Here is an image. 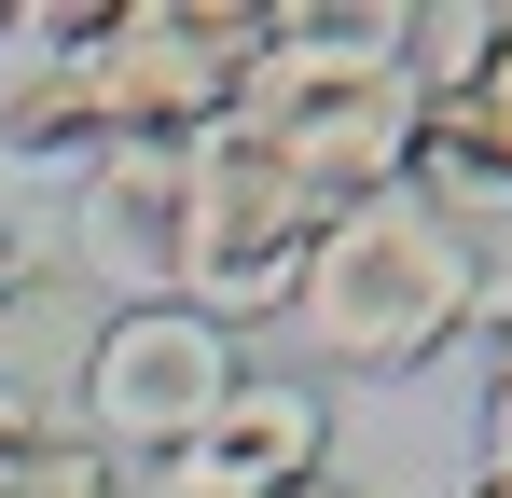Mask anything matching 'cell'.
Listing matches in <instances>:
<instances>
[{"label": "cell", "mask_w": 512, "mask_h": 498, "mask_svg": "<svg viewBox=\"0 0 512 498\" xmlns=\"http://www.w3.org/2000/svg\"><path fill=\"white\" fill-rule=\"evenodd\" d=\"M471 498H485V485H471Z\"/></svg>", "instance_id": "17"}, {"label": "cell", "mask_w": 512, "mask_h": 498, "mask_svg": "<svg viewBox=\"0 0 512 498\" xmlns=\"http://www.w3.org/2000/svg\"><path fill=\"white\" fill-rule=\"evenodd\" d=\"M485 498H512V332L485 360Z\"/></svg>", "instance_id": "13"}, {"label": "cell", "mask_w": 512, "mask_h": 498, "mask_svg": "<svg viewBox=\"0 0 512 498\" xmlns=\"http://www.w3.org/2000/svg\"><path fill=\"white\" fill-rule=\"evenodd\" d=\"M263 14L277 0H111V14H84L70 42L97 83V153L111 139H167V153L208 139L263 56Z\"/></svg>", "instance_id": "4"}, {"label": "cell", "mask_w": 512, "mask_h": 498, "mask_svg": "<svg viewBox=\"0 0 512 498\" xmlns=\"http://www.w3.org/2000/svg\"><path fill=\"white\" fill-rule=\"evenodd\" d=\"M499 0H429V14H388V42H402V83H416V111L443 125L471 83H485V56H499Z\"/></svg>", "instance_id": "10"}, {"label": "cell", "mask_w": 512, "mask_h": 498, "mask_svg": "<svg viewBox=\"0 0 512 498\" xmlns=\"http://www.w3.org/2000/svg\"><path fill=\"white\" fill-rule=\"evenodd\" d=\"M443 125H457V139H485V153L512 166V28H499V56H485V83H471V97H457Z\"/></svg>", "instance_id": "12"}, {"label": "cell", "mask_w": 512, "mask_h": 498, "mask_svg": "<svg viewBox=\"0 0 512 498\" xmlns=\"http://www.w3.org/2000/svg\"><path fill=\"white\" fill-rule=\"evenodd\" d=\"M319 222H333V208H319V194L222 111V125L180 153V305H194L208 332L291 319V277H305Z\"/></svg>", "instance_id": "3"}, {"label": "cell", "mask_w": 512, "mask_h": 498, "mask_svg": "<svg viewBox=\"0 0 512 498\" xmlns=\"http://www.w3.org/2000/svg\"><path fill=\"white\" fill-rule=\"evenodd\" d=\"M153 471H180V485H208V498H305L333 471V402L305 374H236L208 402V429L180 457H153Z\"/></svg>", "instance_id": "6"}, {"label": "cell", "mask_w": 512, "mask_h": 498, "mask_svg": "<svg viewBox=\"0 0 512 498\" xmlns=\"http://www.w3.org/2000/svg\"><path fill=\"white\" fill-rule=\"evenodd\" d=\"M236 374H250L236 332H208L194 305H111L84 346V443L97 457H180Z\"/></svg>", "instance_id": "5"}, {"label": "cell", "mask_w": 512, "mask_h": 498, "mask_svg": "<svg viewBox=\"0 0 512 498\" xmlns=\"http://www.w3.org/2000/svg\"><path fill=\"white\" fill-rule=\"evenodd\" d=\"M305 498H360V485H333V471H319V485H305Z\"/></svg>", "instance_id": "16"}, {"label": "cell", "mask_w": 512, "mask_h": 498, "mask_svg": "<svg viewBox=\"0 0 512 498\" xmlns=\"http://www.w3.org/2000/svg\"><path fill=\"white\" fill-rule=\"evenodd\" d=\"M14 291H28V222L0 208V319H14Z\"/></svg>", "instance_id": "14"}, {"label": "cell", "mask_w": 512, "mask_h": 498, "mask_svg": "<svg viewBox=\"0 0 512 498\" xmlns=\"http://www.w3.org/2000/svg\"><path fill=\"white\" fill-rule=\"evenodd\" d=\"M402 194L457 236V263H471V332L499 346L512 332V166L485 153V139H457V125H429L416 166H402Z\"/></svg>", "instance_id": "8"}, {"label": "cell", "mask_w": 512, "mask_h": 498, "mask_svg": "<svg viewBox=\"0 0 512 498\" xmlns=\"http://www.w3.org/2000/svg\"><path fill=\"white\" fill-rule=\"evenodd\" d=\"M291 332L333 360V374H416L471 332V263L429 222L416 194H374V208H333L305 277H291Z\"/></svg>", "instance_id": "2"}, {"label": "cell", "mask_w": 512, "mask_h": 498, "mask_svg": "<svg viewBox=\"0 0 512 498\" xmlns=\"http://www.w3.org/2000/svg\"><path fill=\"white\" fill-rule=\"evenodd\" d=\"M0 498H139V485H125V457H97L84 429H56V415H42V429H14V443H0Z\"/></svg>", "instance_id": "11"}, {"label": "cell", "mask_w": 512, "mask_h": 498, "mask_svg": "<svg viewBox=\"0 0 512 498\" xmlns=\"http://www.w3.org/2000/svg\"><path fill=\"white\" fill-rule=\"evenodd\" d=\"M14 42V83H0V153L14 166H97V83H84V42L56 14H0Z\"/></svg>", "instance_id": "9"}, {"label": "cell", "mask_w": 512, "mask_h": 498, "mask_svg": "<svg viewBox=\"0 0 512 498\" xmlns=\"http://www.w3.org/2000/svg\"><path fill=\"white\" fill-rule=\"evenodd\" d=\"M180 153H194V139H180ZM180 153L167 139H111V153L84 166L70 249H84V277H111L125 305H180Z\"/></svg>", "instance_id": "7"}, {"label": "cell", "mask_w": 512, "mask_h": 498, "mask_svg": "<svg viewBox=\"0 0 512 498\" xmlns=\"http://www.w3.org/2000/svg\"><path fill=\"white\" fill-rule=\"evenodd\" d=\"M236 125H250L319 208L402 194V166H416V139H429L416 83H402V42H388V14H360V0H277V14H263V56H250V83H236Z\"/></svg>", "instance_id": "1"}, {"label": "cell", "mask_w": 512, "mask_h": 498, "mask_svg": "<svg viewBox=\"0 0 512 498\" xmlns=\"http://www.w3.org/2000/svg\"><path fill=\"white\" fill-rule=\"evenodd\" d=\"M14 429H42V415H28V388H0V443H14Z\"/></svg>", "instance_id": "15"}]
</instances>
